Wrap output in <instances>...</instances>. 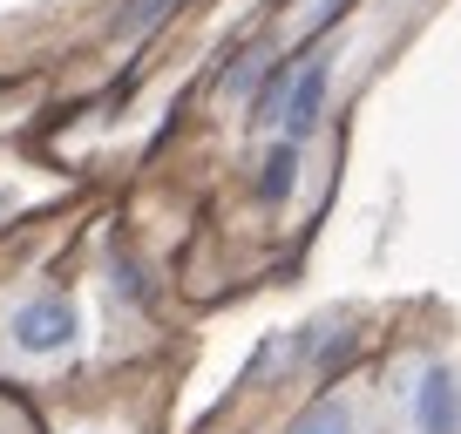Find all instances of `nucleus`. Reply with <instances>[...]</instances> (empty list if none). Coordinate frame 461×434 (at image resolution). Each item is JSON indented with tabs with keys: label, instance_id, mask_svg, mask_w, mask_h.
<instances>
[{
	"label": "nucleus",
	"instance_id": "f257e3e1",
	"mask_svg": "<svg viewBox=\"0 0 461 434\" xmlns=\"http://www.w3.org/2000/svg\"><path fill=\"white\" fill-rule=\"evenodd\" d=\"M14 347L21 353H61L75 347V305L68 299H34L14 312Z\"/></svg>",
	"mask_w": 461,
	"mask_h": 434
},
{
	"label": "nucleus",
	"instance_id": "f03ea898",
	"mask_svg": "<svg viewBox=\"0 0 461 434\" xmlns=\"http://www.w3.org/2000/svg\"><path fill=\"white\" fill-rule=\"evenodd\" d=\"M278 109H285V136L299 143V136L319 122V109H326V68H299L285 82V102H278Z\"/></svg>",
	"mask_w": 461,
	"mask_h": 434
},
{
	"label": "nucleus",
	"instance_id": "7ed1b4c3",
	"mask_svg": "<svg viewBox=\"0 0 461 434\" xmlns=\"http://www.w3.org/2000/svg\"><path fill=\"white\" fill-rule=\"evenodd\" d=\"M420 428L428 434H455L461 428V407H455V380L434 366L428 380H420Z\"/></svg>",
	"mask_w": 461,
	"mask_h": 434
},
{
	"label": "nucleus",
	"instance_id": "20e7f679",
	"mask_svg": "<svg viewBox=\"0 0 461 434\" xmlns=\"http://www.w3.org/2000/svg\"><path fill=\"white\" fill-rule=\"evenodd\" d=\"M176 7H184V0H130V7L115 14V34H122V41H130V34H149L163 14H176Z\"/></svg>",
	"mask_w": 461,
	"mask_h": 434
},
{
	"label": "nucleus",
	"instance_id": "39448f33",
	"mask_svg": "<svg viewBox=\"0 0 461 434\" xmlns=\"http://www.w3.org/2000/svg\"><path fill=\"white\" fill-rule=\"evenodd\" d=\"M292 176H299V149H292V143H278L272 157H265L258 190H265V197H285V190H292Z\"/></svg>",
	"mask_w": 461,
	"mask_h": 434
},
{
	"label": "nucleus",
	"instance_id": "423d86ee",
	"mask_svg": "<svg viewBox=\"0 0 461 434\" xmlns=\"http://www.w3.org/2000/svg\"><path fill=\"white\" fill-rule=\"evenodd\" d=\"M292 434H346V407H339V401H319Z\"/></svg>",
	"mask_w": 461,
	"mask_h": 434
}]
</instances>
